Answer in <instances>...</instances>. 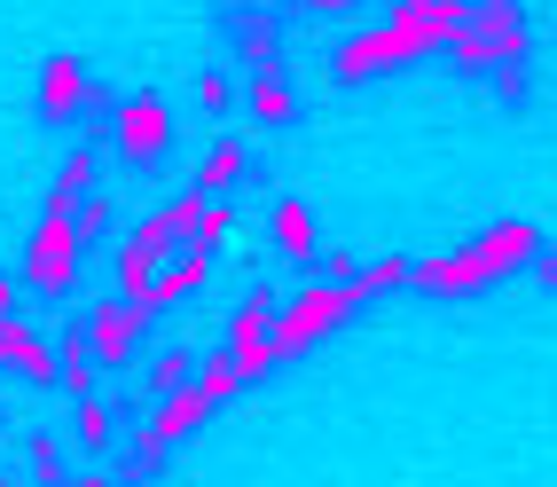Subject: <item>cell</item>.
<instances>
[{
	"label": "cell",
	"instance_id": "6da1fadb",
	"mask_svg": "<svg viewBox=\"0 0 557 487\" xmlns=\"http://www.w3.org/2000/svg\"><path fill=\"white\" fill-rule=\"evenodd\" d=\"M542 259V229L534 220H495L479 244H456V252H440V259H408V291H424V299H463V291H487L518 268H534Z\"/></svg>",
	"mask_w": 557,
	"mask_h": 487
},
{
	"label": "cell",
	"instance_id": "7a4b0ae2",
	"mask_svg": "<svg viewBox=\"0 0 557 487\" xmlns=\"http://www.w3.org/2000/svg\"><path fill=\"white\" fill-rule=\"evenodd\" d=\"M361 307H369L361 276H314L290 307H275V354H283V362H290V354H314L322 339H338Z\"/></svg>",
	"mask_w": 557,
	"mask_h": 487
},
{
	"label": "cell",
	"instance_id": "3957f363",
	"mask_svg": "<svg viewBox=\"0 0 557 487\" xmlns=\"http://www.w3.org/2000/svg\"><path fill=\"white\" fill-rule=\"evenodd\" d=\"M79 268H87V229H79V212L48 205V220L32 229L24 283H32V291H48V299H71V291H79Z\"/></svg>",
	"mask_w": 557,
	"mask_h": 487
},
{
	"label": "cell",
	"instance_id": "277c9868",
	"mask_svg": "<svg viewBox=\"0 0 557 487\" xmlns=\"http://www.w3.org/2000/svg\"><path fill=\"white\" fill-rule=\"evenodd\" d=\"M110 149H119L126 166H158V158H173V102H165L158 87L126 95L119 110H110Z\"/></svg>",
	"mask_w": 557,
	"mask_h": 487
},
{
	"label": "cell",
	"instance_id": "5b68a950",
	"mask_svg": "<svg viewBox=\"0 0 557 487\" xmlns=\"http://www.w3.org/2000/svg\"><path fill=\"white\" fill-rule=\"evenodd\" d=\"M150 330L158 322L141 315L134 299H95V307H87V354H95V369H134Z\"/></svg>",
	"mask_w": 557,
	"mask_h": 487
},
{
	"label": "cell",
	"instance_id": "8992f818",
	"mask_svg": "<svg viewBox=\"0 0 557 487\" xmlns=\"http://www.w3.org/2000/svg\"><path fill=\"white\" fill-rule=\"evenodd\" d=\"M212 283V252L205 244H173L165 259H158V283H150V299H141V315H173V307H189V299Z\"/></svg>",
	"mask_w": 557,
	"mask_h": 487
},
{
	"label": "cell",
	"instance_id": "52a82bcc",
	"mask_svg": "<svg viewBox=\"0 0 557 487\" xmlns=\"http://www.w3.org/2000/svg\"><path fill=\"white\" fill-rule=\"evenodd\" d=\"M0 369H16V378H24L32 393H48V386L63 378L55 339H48V330H32L24 315H0Z\"/></svg>",
	"mask_w": 557,
	"mask_h": 487
},
{
	"label": "cell",
	"instance_id": "ba28073f",
	"mask_svg": "<svg viewBox=\"0 0 557 487\" xmlns=\"http://www.w3.org/2000/svg\"><path fill=\"white\" fill-rule=\"evenodd\" d=\"M87 95H95L87 56H48V71H40V119L48 126H71L87 110Z\"/></svg>",
	"mask_w": 557,
	"mask_h": 487
},
{
	"label": "cell",
	"instance_id": "9c48e42d",
	"mask_svg": "<svg viewBox=\"0 0 557 487\" xmlns=\"http://www.w3.org/2000/svg\"><path fill=\"white\" fill-rule=\"evenodd\" d=\"M385 71H400V48L393 32H354V40H338V56H330V80L338 87H361V80H385Z\"/></svg>",
	"mask_w": 557,
	"mask_h": 487
},
{
	"label": "cell",
	"instance_id": "30bf717a",
	"mask_svg": "<svg viewBox=\"0 0 557 487\" xmlns=\"http://www.w3.org/2000/svg\"><path fill=\"white\" fill-rule=\"evenodd\" d=\"M268 236H275V252L290 259V268H307V276H314L322 236H314V212H307L299 197H275V212H268Z\"/></svg>",
	"mask_w": 557,
	"mask_h": 487
},
{
	"label": "cell",
	"instance_id": "8fae6325",
	"mask_svg": "<svg viewBox=\"0 0 557 487\" xmlns=\"http://www.w3.org/2000/svg\"><path fill=\"white\" fill-rule=\"evenodd\" d=\"M71 448L79 456H119V401H102V393L71 401Z\"/></svg>",
	"mask_w": 557,
	"mask_h": 487
},
{
	"label": "cell",
	"instance_id": "7c38bea8",
	"mask_svg": "<svg viewBox=\"0 0 557 487\" xmlns=\"http://www.w3.org/2000/svg\"><path fill=\"white\" fill-rule=\"evenodd\" d=\"M236 63L244 71H283V32H275V16L259 9V0L236 9Z\"/></svg>",
	"mask_w": 557,
	"mask_h": 487
},
{
	"label": "cell",
	"instance_id": "4fadbf2b",
	"mask_svg": "<svg viewBox=\"0 0 557 487\" xmlns=\"http://www.w3.org/2000/svg\"><path fill=\"white\" fill-rule=\"evenodd\" d=\"M244 173H251V149H244V142H205V158H197V181H189V190L228 197Z\"/></svg>",
	"mask_w": 557,
	"mask_h": 487
},
{
	"label": "cell",
	"instance_id": "5bb4252c",
	"mask_svg": "<svg viewBox=\"0 0 557 487\" xmlns=\"http://www.w3.org/2000/svg\"><path fill=\"white\" fill-rule=\"evenodd\" d=\"M220 354L236 362V378H244V386H259V378H268V369L283 362V354H275V330H220Z\"/></svg>",
	"mask_w": 557,
	"mask_h": 487
},
{
	"label": "cell",
	"instance_id": "9a60e30c",
	"mask_svg": "<svg viewBox=\"0 0 557 487\" xmlns=\"http://www.w3.org/2000/svg\"><path fill=\"white\" fill-rule=\"evenodd\" d=\"M290 110H299V87H290V71H251V119H259V126H283Z\"/></svg>",
	"mask_w": 557,
	"mask_h": 487
},
{
	"label": "cell",
	"instance_id": "2e32d148",
	"mask_svg": "<svg viewBox=\"0 0 557 487\" xmlns=\"http://www.w3.org/2000/svg\"><path fill=\"white\" fill-rule=\"evenodd\" d=\"M24 456H32V487H63V479H71V464H63L71 448H63L55 433H32V440H24Z\"/></svg>",
	"mask_w": 557,
	"mask_h": 487
},
{
	"label": "cell",
	"instance_id": "e0dca14e",
	"mask_svg": "<svg viewBox=\"0 0 557 487\" xmlns=\"http://www.w3.org/2000/svg\"><path fill=\"white\" fill-rule=\"evenodd\" d=\"M197 212H205V190H181V197L158 205V220H165V236H173V244H189V236H197Z\"/></svg>",
	"mask_w": 557,
	"mask_h": 487
},
{
	"label": "cell",
	"instance_id": "ac0fdd59",
	"mask_svg": "<svg viewBox=\"0 0 557 487\" xmlns=\"http://www.w3.org/2000/svg\"><path fill=\"white\" fill-rule=\"evenodd\" d=\"M228 236H236V205H228V197H205V212H197V236H189V244L220 252Z\"/></svg>",
	"mask_w": 557,
	"mask_h": 487
},
{
	"label": "cell",
	"instance_id": "d6986e66",
	"mask_svg": "<svg viewBox=\"0 0 557 487\" xmlns=\"http://www.w3.org/2000/svg\"><path fill=\"white\" fill-rule=\"evenodd\" d=\"M361 276V291L369 299H385V291H408V259L400 252H385V259H369V268H354Z\"/></svg>",
	"mask_w": 557,
	"mask_h": 487
},
{
	"label": "cell",
	"instance_id": "ffe728a7",
	"mask_svg": "<svg viewBox=\"0 0 557 487\" xmlns=\"http://www.w3.org/2000/svg\"><path fill=\"white\" fill-rule=\"evenodd\" d=\"M275 307H283L275 291H244V307H236L228 322H220V330H275Z\"/></svg>",
	"mask_w": 557,
	"mask_h": 487
},
{
	"label": "cell",
	"instance_id": "44dd1931",
	"mask_svg": "<svg viewBox=\"0 0 557 487\" xmlns=\"http://www.w3.org/2000/svg\"><path fill=\"white\" fill-rule=\"evenodd\" d=\"M197 386H205L212 401H228V393H244V378H236V362H228V354H212V362H197Z\"/></svg>",
	"mask_w": 557,
	"mask_h": 487
},
{
	"label": "cell",
	"instance_id": "7402d4cb",
	"mask_svg": "<svg viewBox=\"0 0 557 487\" xmlns=\"http://www.w3.org/2000/svg\"><path fill=\"white\" fill-rule=\"evenodd\" d=\"M197 102L212 110V119H228V110H236V80H228V71H205V80H197Z\"/></svg>",
	"mask_w": 557,
	"mask_h": 487
},
{
	"label": "cell",
	"instance_id": "603a6c76",
	"mask_svg": "<svg viewBox=\"0 0 557 487\" xmlns=\"http://www.w3.org/2000/svg\"><path fill=\"white\" fill-rule=\"evenodd\" d=\"M55 386H63L71 401H79V393H102V369H95V362H63V378H55Z\"/></svg>",
	"mask_w": 557,
	"mask_h": 487
},
{
	"label": "cell",
	"instance_id": "cb8c5ba5",
	"mask_svg": "<svg viewBox=\"0 0 557 487\" xmlns=\"http://www.w3.org/2000/svg\"><path fill=\"white\" fill-rule=\"evenodd\" d=\"M16 291H24V283H16L9 268H0V315H16Z\"/></svg>",
	"mask_w": 557,
	"mask_h": 487
},
{
	"label": "cell",
	"instance_id": "d4e9b609",
	"mask_svg": "<svg viewBox=\"0 0 557 487\" xmlns=\"http://www.w3.org/2000/svg\"><path fill=\"white\" fill-rule=\"evenodd\" d=\"M63 487H119L110 472H79V479H63Z\"/></svg>",
	"mask_w": 557,
	"mask_h": 487
},
{
	"label": "cell",
	"instance_id": "484cf974",
	"mask_svg": "<svg viewBox=\"0 0 557 487\" xmlns=\"http://www.w3.org/2000/svg\"><path fill=\"white\" fill-rule=\"evenodd\" d=\"M307 9H322V16H338V9H354V0H307Z\"/></svg>",
	"mask_w": 557,
	"mask_h": 487
},
{
	"label": "cell",
	"instance_id": "4316f807",
	"mask_svg": "<svg viewBox=\"0 0 557 487\" xmlns=\"http://www.w3.org/2000/svg\"><path fill=\"white\" fill-rule=\"evenodd\" d=\"M0 487H24V479H9V472H0Z\"/></svg>",
	"mask_w": 557,
	"mask_h": 487
}]
</instances>
